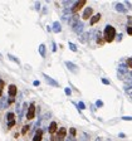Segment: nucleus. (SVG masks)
<instances>
[{"instance_id": "f257e3e1", "label": "nucleus", "mask_w": 132, "mask_h": 141, "mask_svg": "<svg viewBox=\"0 0 132 141\" xmlns=\"http://www.w3.org/2000/svg\"><path fill=\"white\" fill-rule=\"evenodd\" d=\"M103 37H104V40L107 43L113 42L115 38H116V29L113 28L112 25L107 24L106 28H104V30H103Z\"/></svg>"}, {"instance_id": "f03ea898", "label": "nucleus", "mask_w": 132, "mask_h": 141, "mask_svg": "<svg viewBox=\"0 0 132 141\" xmlns=\"http://www.w3.org/2000/svg\"><path fill=\"white\" fill-rule=\"evenodd\" d=\"M127 74H128V67H127L126 64H121V66L118 67L117 77L120 78V79H122V81H125V78Z\"/></svg>"}, {"instance_id": "7ed1b4c3", "label": "nucleus", "mask_w": 132, "mask_h": 141, "mask_svg": "<svg viewBox=\"0 0 132 141\" xmlns=\"http://www.w3.org/2000/svg\"><path fill=\"white\" fill-rule=\"evenodd\" d=\"M35 113H37V107H35V103L34 102H32L29 108H28V111H27V119L28 120H33L35 117Z\"/></svg>"}, {"instance_id": "20e7f679", "label": "nucleus", "mask_w": 132, "mask_h": 141, "mask_svg": "<svg viewBox=\"0 0 132 141\" xmlns=\"http://www.w3.org/2000/svg\"><path fill=\"white\" fill-rule=\"evenodd\" d=\"M86 4V0H81V1H76L74 3V5L72 8H71V13H73V14H76L79 9H81L83 5Z\"/></svg>"}, {"instance_id": "39448f33", "label": "nucleus", "mask_w": 132, "mask_h": 141, "mask_svg": "<svg viewBox=\"0 0 132 141\" xmlns=\"http://www.w3.org/2000/svg\"><path fill=\"white\" fill-rule=\"evenodd\" d=\"M66 67L69 69V72H73V73H77V72L79 70V67H78L77 64H74L73 62H69V61L66 62Z\"/></svg>"}, {"instance_id": "423d86ee", "label": "nucleus", "mask_w": 132, "mask_h": 141, "mask_svg": "<svg viewBox=\"0 0 132 141\" xmlns=\"http://www.w3.org/2000/svg\"><path fill=\"white\" fill-rule=\"evenodd\" d=\"M43 77H44V79L47 81V83H48V85L53 86V87H55V88H57V87H59V83H58V82H57L55 79H53L52 77H49L48 74H45V73H44Z\"/></svg>"}, {"instance_id": "0eeeda50", "label": "nucleus", "mask_w": 132, "mask_h": 141, "mask_svg": "<svg viewBox=\"0 0 132 141\" xmlns=\"http://www.w3.org/2000/svg\"><path fill=\"white\" fill-rule=\"evenodd\" d=\"M72 28H73V30L77 34H82V33H83V28H84V24H83L82 21H78V23L74 24Z\"/></svg>"}, {"instance_id": "6e6552de", "label": "nucleus", "mask_w": 132, "mask_h": 141, "mask_svg": "<svg viewBox=\"0 0 132 141\" xmlns=\"http://www.w3.org/2000/svg\"><path fill=\"white\" fill-rule=\"evenodd\" d=\"M8 92H9V98H14L18 93V88L15 85H10L9 88H8Z\"/></svg>"}, {"instance_id": "1a4fd4ad", "label": "nucleus", "mask_w": 132, "mask_h": 141, "mask_svg": "<svg viewBox=\"0 0 132 141\" xmlns=\"http://www.w3.org/2000/svg\"><path fill=\"white\" fill-rule=\"evenodd\" d=\"M58 135H57V141H64V137H66L67 135V130L64 127H60L59 128V131H57Z\"/></svg>"}, {"instance_id": "9d476101", "label": "nucleus", "mask_w": 132, "mask_h": 141, "mask_svg": "<svg viewBox=\"0 0 132 141\" xmlns=\"http://www.w3.org/2000/svg\"><path fill=\"white\" fill-rule=\"evenodd\" d=\"M92 14H93V9L92 8H86L84 9V11H83V15H82V18L84 19V20H88L91 16H92Z\"/></svg>"}, {"instance_id": "9b49d317", "label": "nucleus", "mask_w": 132, "mask_h": 141, "mask_svg": "<svg viewBox=\"0 0 132 141\" xmlns=\"http://www.w3.org/2000/svg\"><path fill=\"white\" fill-rule=\"evenodd\" d=\"M48 130H49V134L51 135L55 134L57 130H58V125H57V122H51V124H49V127H48Z\"/></svg>"}, {"instance_id": "f8f14e48", "label": "nucleus", "mask_w": 132, "mask_h": 141, "mask_svg": "<svg viewBox=\"0 0 132 141\" xmlns=\"http://www.w3.org/2000/svg\"><path fill=\"white\" fill-rule=\"evenodd\" d=\"M43 130H37L35 131V135H34V137H33V141H42V139H43Z\"/></svg>"}, {"instance_id": "ddd939ff", "label": "nucleus", "mask_w": 132, "mask_h": 141, "mask_svg": "<svg viewBox=\"0 0 132 141\" xmlns=\"http://www.w3.org/2000/svg\"><path fill=\"white\" fill-rule=\"evenodd\" d=\"M116 10H117L118 13H123V14L127 13V9H126V7L123 5V4H121V3H117V4H116Z\"/></svg>"}, {"instance_id": "4468645a", "label": "nucleus", "mask_w": 132, "mask_h": 141, "mask_svg": "<svg viewBox=\"0 0 132 141\" xmlns=\"http://www.w3.org/2000/svg\"><path fill=\"white\" fill-rule=\"evenodd\" d=\"M99 19H101V14H99V13L95 14L92 18H91V21H89V23H91V25H95L96 23H98V21H99Z\"/></svg>"}, {"instance_id": "2eb2a0df", "label": "nucleus", "mask_w": 132, "mask_h": 141, "mask_svg": "<svg viewBox=\"0 0 132 141\" xmlns=\"http://www.w3.org/2000/svg\"><path fill=\"white\" fill-rule=\"evenodd\" d=\"M52 29H53V32H54V33H59V32L62 30V25L59 24V21H54V23H53V27H52Z\"/></svg>"}, {"instance_id": "dca6fc26", "label": "nucleus", "mask_w": 132, "mask_h": 141, "mask_svg": "<svg viewBox=\"0 0 132 141\" xmlns=\"http://www.w3.org/2000/svg\"><path fill=\"white\" fill-rule=\"evenodd\" d=\"M27 111H28V105H27V103H24V106H23V108L20 110V113H19V122L22 121L23 116H24V113H27Z\"/></svg>"}, {"instance_id": "f3484780", "label": "nucleus", "mask_w": 132, "mask_h": 141, "mask_svg": "<svg viewBox=\"0 0 132 141\" xmlns=\"http://www.w3.org/2000/svg\"><path fill=\"white\" fill-rule=\"evenodd\" d=\"M7 106H8V98H7V97H4V96H3V97L0 98V110L5 108Z\"/></svg>"}, {"instance_id": "a211bd4d", "label": "nucleus", "mask_w": 132, "mask_h": 141, "mask_svg": "<svg viewBox=\"0 0 132 141\" xmlns=\"http://www.w3.org/2000/svg\"><path fill=\"white\" fill-rule=\"evenodd\" d=\"M45 52H47L45 45H44V44H40V45H39V54L43 57V58H45V56H47V54H45Z\"/></svg>"}, {"instance_id": "6ab92c4d", "label": "nucleus", "mask_w": 132, "mask_h": 141, "mask_svg": "<svg viewBox=\"0 0 132 141\" xmlns=\"http://www.w3.org/2000/svg\"><path fill=\"white\" fill-rule=\"evenodd\" d=\"M74 3H76V0H71V1H64V3H63V5H64V8H66V9H71V8L74 5Z\"/></svg>"}, {"instance_id": "aec40b11", "label": "nucleus", "mask_w": 132, "mask_h": 141, "mask_svg": "<svg viewBox=\"0 0 132 141\" xmlns=\"http://www.w3.org/2000/svg\"><path fill=\"white\" fill-rule=\"evenodd\" d=\"M8 58H9L10 61H13V62H14V63H16V64H19V63H20L19 58H16V57L13 56V54H8Z\"/></svg>"}, {"instance_id": "412c9836", "label": "nucleus", "mask_w": 132, "mask_h": 141, "mask_svg": "<svg viewBox=\"0 0 132 141\" xmlns=\"http://www.w3.org/2000/svg\"><path fill=\"white\" fill-rule=\"evenodd\" d=\"M14 112H8L7 113V120L8 122H10V121H14Z\"/></svg>"}, {"instance_id": "4be33fe9", "label": "nucleus", "mask_w": 132, "mask_h": 141, "mask_svg": "<svg viewBox=\"0 0 132 141\" xmlns=\"http://www.w3.org/2000/svg\"><path fill=\"white\" fill-rule=\"evenodd\" d=\"M125 91H128V90H132V79L131 81H128V82H126V85H125Z\"/></svg>"}, {"instance_id": "5701e85b", "label": "nucleus", "mask_w": 132, "mask_h": 141, "mask_svg": "<svg viewBox=\"0 0 132 141\" xmlns=\"http://www.w3.org/2000/svg\"><path fill=\"white\" fill-rule=\"evenodd\" d=\"M68 47H69V49L72 50V52H77V47H76V44L72 42H69L68 43Z\"/></svg>"}, {"instance_id": "b1692460", "label": "nucleus", "mask_w": 132, "mask_h": 141, "mask_svg": "<svg viewBox=\"0 0 132 141\" xmlns=\"http://www.w3.org/2000/svg\"><path fill=\"white\" fill-rule=\"evenodd\" d=\"M96 35H97V44H99V45H102L103 44V39L101 38V34H98V33H96Z\"/></svg>"}, {"instance_id": "393cba45", "label": "nucleus", "mask_w": 132, "mask_h": 141, "mask_svg": "<svg viewBox=\"0 0 132 141\" xmlns=\"http://www.w3.org/2000/svg\"><path fill=\"white\" fill-rule=\"evenodd\" d=\"M29 130H30V125H25V126L22 128V134L25 135L27 132H28V131H29Z\"/></svg>"}, {"instance_id": "a878e982", "label": "nucleus", "mask_w": 132, "mask_h": 141, "mask_svg": "<svg viewBox=\"0 0 132 141\" xmlns=\"http://www.w3.org/2000/svg\"><path fill=\"white\" fill-rule=\"evenodd\" d=\"M77 108H78L79 111H82V110H84V108H86V105H84L82 101H79V103H78V106H77Z\"/></svg>"}, {"instance_id": "bb28decb", "label": "nucleus", "mask_w": 132, "mask_h": 141, "mask_svg": "<svg viewBox=\"0 0 132 141\" xmlns=\"http://www.w3.org/2000/svg\"><path fill=\"white\" fill-rule=\"evenodd\" d=\"M69 134H71V137H74V136H76V128H74V127H72V128L69 130Z\"/></svg>"}, {"instance_id": "cd10ccee", "label": "nucleus", "mask_w": 132, "mask_h": 141, "mask_svg": "<svg viewBox=\"0 0 132 141\" xmlns=\"http://www.w3.org/2000/svg\"><path fill=\"white\" fill-rule=\"evenodd\" d=\"M126 66H127V67H130V68H132V58H128V59H127Z\"/></svg>"}, {"instance_id": "c85d7f7f", "label": "nucleus", "mask_w": 132, "mask_h": 141, "mask_svg": "<svg viewBox=\"0 0 132 141\" xmlns=\"http://www.w3.org/2000/svg\"><path fill=\"white\" fill-rule=\"evenodd\" d=\"M96 106H97V107H102V106H103V101H101V99H97V101H96Z\"/></svg>"}, {"instance_id": "c756f323", "label": "nucleus", "mask_w": 132, "mask_h": 141, "mask_svg": "<svg viewBox=\"0 0 132 141\" xmlns=\"http://www.w3.org/2000/svg\"><path fill=\"white\" fill-rule=\"evenodd\" d=\"M64 92H66L67 96H71V95H72V90H71V88H68V87L64 88Z\"/></svg>"}, {"instance_id": "7c9ffc66", "label": "nucleus", "mask_w": 132, "mask_h": 141, "mask_svg": "<svg viewBox=\"0 0 132 141\" xmlns=\"http://www.w3.org/2000/svg\"><path fill=\"white\" fill-rule=\"evenodd\" d=\"M126 32H127V34H128V35H132V27H130V25H128V27H127V29H126Z\"/></svg>"}, {"instance_id": "2f4dec72", "label": "nucleus", "mask_w": 132, "mask_h": 141, "mask_svg": "<svg viewBox=\"0 0 132 141\" xmlns=\"http://www.w3.org/2000/svg\"><path fill=\"white\" fill-rule=\"evenodd\" d=\"M15 125V120L14 121H10V122H8V128H11V127Z\"/></svg>"}, {"instance_id": "473e14b6", "label": "nucleus", "mask_w": 132, "mask_h": 141, "mask_svg": "<svg viewBox=\"0 0 132 141\" xmlns=\"http://www.w3.org/2000/svg\"><path fill=\"white\" fill-rule=\"evenodd\" d=\"M122 120L123 121H132V116H123Z\"/></svg>"}, {"instance_id": "72a5a7b5", "label": "nucleus", "mask_w": 132, "mask_h": 141, "mask_svg": "<svg viewBox=\"0 0 132 141\" xmlns=\"http://www.w3.org/2000/svg\"><path fill=\"white\" fill-rule=\"evenodd\" d=\"M101 81H102V83H103V85H106V86H108V85H110V81H108V79H106V78H102Z\"/></svg>"}, {"instance_id": "f704fd0d", "label": "nucleus", "mask_w": 132, "mask_h": 141, "mask_svg": "<svg viewBox=\"0 0 132 141\" xmlns=\"http://www.w3.org/2000/svg\"><path fill=\"white\" fill-rule=\"evenodd\" d=\"M4 85H5V82H4L3 79H0V91H3V88H4Z\"/></svg>"}, {"instance_id": "c9c22d12", "label": "nucleus", "mask_w": 132, "mask_h": 141, "mask_svg": "<svg viewBox=\"0 0 132 141\" xmlns=\"http://www.w3.org/2000/svg\"><path fill=\"white\" fill-rule=\"evenodd\" d=\"M39 83H40L39 81H34V82H33V86H35V87H37V86H39Z\"/></svg>"}, {"instance_id": "e433bc0d", "label": "nucleus", "mask_w": 132, "mask_h": 141, "mask_svg": "<svg viewBox=\"0 0 132 141\" xmlns=\"http://www.w3.org/2000/svg\"><path fill=\"white\" fill-rule=\"evenodd\" d=\"M126 5H127V7L130 8V9H131V8H132V4H131V3H130V1H126Z\"/></svg>"}, {"instance_id": "4c0bfd02", "label": "nucleus", "mask_w": 132, "mask_h": 141, "mask_svg": "<svg viewBox=\"0 0 132 141\" xmlns=\"http://www.w3.org/2000/svg\"><path fill=\"white\" fill-rule=\"evenodd\" d=\"M57 50V45H55V43H53V52H55Z\"/></svg>"}, {"instance_id": "58836bf2", "label": "nucleus", "mask_w": 132, "mask_h": 141, "mask_svg": "<svg viewBox=\"0 0 132 141\" xmlns=\"http://www.w3.org/2000/svg\"><path fill=\"white\" fill-rule=\"evenodd\" d=\"M66 141H74V140H73V137H68Z\"/></svg>"}, {"instance_id": "ea45409f", "label": "nucleus", "mask_w": 132, "mask_h": 141, "mask_svg": "<svg viewBox=\"0 0 132 141\" xmlns=\"http://www.w3.org/2000/svg\"><path fill=\"white\" fill-rule=\"evenodd\" d=\"M47 30H48V32H51V30H52V27H49V25H48V27H47Z\"/></svg>"}, {"instance_id": "a19ab883", "label": "nucleus", "mask_w": 132, "mask_h": 141, "mask_svg": "<svg viewBox=\"0 0 132 141\" xmlns=\"http://www.w3.org/2000/svg\"><path fill=\"white\" fill-rule=\"evenodd\" d=\"M128 97H130V98H131V99H132V91H131V92H130V93H128Z\"/></svg>"}, {"instance_id": "79ce46f5", "label": "nucleus", "mask_w": 132, "mask_h": 141, "mask_svg": "<svg viewBox=\"0 0 132 141\" xmlns=\"http://www.w3.org/2000/svg\"><path fill=\"white\" fill-rule=\"evenodd\" d=\"M96 141H102V139H101V137H97V139H96Z\"/></svg>"}]
</instances>
